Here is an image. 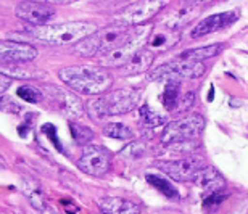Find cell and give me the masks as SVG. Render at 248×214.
<instances>
[{
  "instance_id": "cell-1",
  "label": "cell",
  "mask_w": 248,
  "mask_h": 214,
  "mask_svg": "<svg viewBox=\"0 0 248 214\" xmlns=\"http://www.w3.org/2000/svg\"><path fill=\"white\" fill-rule=\"evenodd\" d=\"M62 81L84 95H102L111 87V74L100 66H66L58 71Z\"/></svg>"
},
{
  "instance_id": "cell-2",
  "label": "cell",
  "mask_w": 248,
  "mask_h": 214,
  "mask_svg": "<svg viewBox=\"0 0 248 214\" xmlns=\"http://www.w3.org/2000/svg\"><path fill=\"white\" fill-rule=\"evenodd\" d=\"M137 89H120L105 95L87 102V113L93 119H103L107 116H118V114L129 113L136 108L139 102Z\"/></svg>"
},
{
  "instance_id": "cell-3",
  "label": "cell",
  "mask_w": 248,
  "mask_h": 214,
  "mask_svg": "<svg viewBox=\"0 0 248 214\" xmlns=\"http://www.w3.org/2000/svg\"><path fill=\"white\" fill-rule=\"evenodd\" d=\"M93 32H95V26L92 23L71 21V23L53 24V26L34 28L31 31V36L36 37L41 42L52 44V46H62V44H71V42L79 44Z\"/></svg>"
},
{
  "instance_id": "cell-4",
  "label": "cell",
  "mask_w": 248,
  "mask_h": 214,
  "mask_svg": "<svg viewBox=\"0 0 248 214\" xmlns=\"http://www.w3.org/2000/svg\"><path fill=\"white\" fill-rule=\"evenodd\" d=\"M131 37V34L127 32V28L123 24H113V26H107L103 29H98L84 41L76 44L74 52L81 57H93L98 52H111L123 46L127 39Z\"/></svg>"
},
{
  "instance_id": "cell-5",
  "label": "cell",
  "mask_w": 248,
  "mask_h": 214,
  "mask_svg": "<svg viewBox=\"0 0 248 214\" xmlns=\"http://www.w3.org/2000/svg\"><path fill=\"white\" fill-rule=\"evenodd\" d=\"M152 31H153L152 24L139 26L136 29V32L131 34V37H129L123 46H120L118 48H115V50L108 52L103 55V57L98 58V63H100L102 66H123V64H126L139 50H142L143 42L150 37Z\"/></svg>"
},
{
  "instance_id": "cell-6",
  "label": "cell",
  "mask_w": 248,
  "mask_h": 214,
  "mask_svg": "<svg viewBox=\"0 0 248 214\" xmlns=\"http://www.w3.org/2000/svg\"><path fill=\"white\" fill-rule=\"evenodd\" d=\"M205 127V119L200 114H187V116L170 122L161 132V145L195 140Z\"/></svg>"
},
{
  "instance_id": "cell-7",
  "label": "cell",
  "mask_w": 248,
  "mask_h": 214,
  "mask_svg": "<svg viewBox=\"0 0 248 214\" xmlns=\"http://www.w3.org/2000/svg\"><path fill=\"white\" fill-rule=\"evenodd\" d=\"M205 64L193 63V61H181L174 60L171 63H165L163 66L156 68L150 73L148 79L150 81H166V82H177L181 84L186 79H197L205 74Z\"/></svg>"
},
{
  "instance_id": "cell-8",
  "label": "cell",
  "mask_w": 248,
  "mask_h": 214,
  "mask_svg": "<svg viewBox=\"0 0 248 214\" xmlns=\"http://www.w3.org/2000/svg\"><path fill=\"white\" fill-rule=\"evenodd\" d=\"M166 2L161 0H143V2H136L127 5L126 8H123L120 13L115 16L116 24H123V26H140V24L147 23L148 19H152L155 15L163 10Z\"/></svg>"
},
{
  "instance_id": "cell-9",
  "label": "cell",
  "mask_w": 248,
  "mask_h": 214,
  "mask_svg": "<svg viewBox=\"0 0 248 214\" xmlns=\"http://www.w3.org/2000/svg\"><path fill=\"white\" fill-rule=\"evenodd\" d=\"M158 168L165 174H168L171 179H174V181L187 182V181H193L197 172L205 168V160L200 155H190L187 158H182V160L160 161L158 163Z\"/></svg>"
},
{
  "instance_id": "cell-10",
  "label": "cell",
  "mask_w": 248,
  "mask_h": 214,
  "mask_svg": "<svg viewBox=\"0 0 248 214\" xmlns=\"http://www.w3.org/2000/svg\"><path fill=\"white\" fill-rule=\"evenodd\" d=\"M111 166V156L105 148L97 145H87L84 147L82 155L78 160V168L82 172L89 174L93 177H102L103 174L108 172Z\"/></svg>"
},
{
  "instance_id": "cell-11",
  "label": "cell",
  "mask_w": 248,
  "mask_h": 214,
  "mask_svg": "<svg viewBox=\"0 0 248 214\" xmlns=\"http://www.w3.org/2000/svg\"><path fill=\"white\" fill-rule=\"evenodd\" d=\"M37 57V48L31 44L16 41H0V69L15 64L29 63Z\"/></svg>"
},
{
  "instance_id": "cell-12",
  "label": "cell",
  "mask_w": 248,
  "mask_h": 214,
  "mask_svg": "<svg viewBox=\"0 0 248 214\" xmlns=\"http://www.w3.org/2000/svg\"><path fill=\"white\" fill-rule=\"evenodd\" d=\"M15 15L23 21L41 28L42 24H46L53 18L55 10L44 2H19L16 5V10H15Z\"/></svg>"
},
{
  "instance_id": "cell-13",
  "label": "cell",
  "mask_w": 248,
  "mask_h": 214,
  "mask_svg": "<svg viewBox=\"0 0 248 214\" xmlns=\"http://www.w3.org/2000/svg\"><path fill=\"white\" fill-rule=\"evenodd\" d=\"M237 15L235 12H224V13H216V15H211V16H206L203 18L197 26H193L190 36L192 37H203V36H208L211 32H216L219 29H224L227 28L229 24H232L237 19Z\"/></svg>"
},
{
  "instance_id": "cell-14",
  "label": "cell",
  "mask_w": 248,
  "mask_h": 214,
  "mask_svg": "<svg viewBox=\"0 0 248 214\" xmlns=\"http://www.w3.org/2000/svg\"><path fill=\"white\" fill-rule=\"evenodd\" d=\"M193 181H195L197 185L200 187L206 195L216 193L226 187L224 177L221 176V172L217 171V169L211 168V166H205L202 171H198L197 176L193 177Z\"/></svg>"
},
{
  "instance_id": "cell-15",
  "label": "cell",
  "mask_w": 248,
  "mask_h": 214,
  "mask_svg": "<svg viewBox=\"0 0 248 214\" xmlns=\"http://www.w3.org/2000/svg\"><path fill=\"white\" fill-rule=\"evenodd\" d=\"M52 97H53V100L58 103L62 111L66 113L68 116H73V118L82 116V111H84L82 103L74 93L62 91V89H58V87H52Z\"/></svg>"
},
{
  "instance_id": "cell-16",
  "label": "cell",
  "mask_w": 248,
  "mask_h": 214,
  "mask_svg": "<svg viewBox=\"0 0 248 214\" xmlns=\"http://www.w3.org/2000/svg\"><path fill=\"white\" fill-rule=\"evenodd\" d=\"M98 208L103 214H140V208L136 203L118 197H105L98 201Z\"/></svg>"
},
{
  "instance_id": "cell-17",
  "label": "cell",
  "mask_w": 248,
  "mask_h": 214,
  "mask_svg": "<svg viewBox=\"0 0 248 214\" xmlns=\"http://www.w3.org/2000/svg\"><path fill=\"white\" fill-rule=\"evenodd\" d=\"M23 192L26 198L29 200V203L36 208L37 211L41 213H47L48 211V206H47V200H46V195H44L41 185L34 181L31 177H24L23 179Z\"/></svg>"
},
{
  "instance_id": "cell-18",
  "label": "cell",
  "mask_w": 248,
  "mask_h": 214,
  "mask_svg": "<svg viewBox=\"0 0 248 214\" xmlns=\"http://www.w3.org/2000/svg\"><path fill=\"white\" fill-rule=\"evenodd\" d=\"M153 60H155V53L152 50H139L129 61L124 64V73L126 74H140L148 71L152 66Z\"/></svg>"
},
{
  "instance_id": "cell-19",
  "label": "cell",
  "mask_w": 248,
  "mask_h": 214,
  "mask_svg": "<svg viewBox=\"0 0 248 214\" xmlns=\"http://www.w3.org/2000/svg\"><path fill=\"white\" fill-rule=\"evenodd\" d=\"M177 41H179V31L165 26L150 39L148 47L152 50H166V48H171L174 44H177Z\"/></svg>"
},
{
  "instance_id": "cell-20",
  "label": "cell",
  "mask_w": 248,
  "mask_h": 214,
  "mask_svg": "<svg viewBox=\"0 0 248 214\" xmlns=\"http://www.w3.org/2000/svg\"><path fill=\"white\" fill-rule=\"evenodd\" d=\"M222 46L221 44H213V46H205L200 48H192V50H186L182 52L177 60L181 61H193V63H202L203 60H208L211 57H215L221 52Z\"/></svg>"
},
{
  "instance_id": "cell-21",
  "label": "cell",
  "mask_w": 248,
  "mask_h": 214,
  "mask_svg": "<svg viewBox=\"0 0 248 214\" xmlns=\"http://www.w3.org/2000/svg\"><path fill=\"white\" fill-rule=\"evenodd\" d=\"M200 7V3H184L181 5V10L176 13H172V16L166 21V28H171V29H177L181 28V24H184L186 21H188L195 12Z\"/></svg>"
},
{
  "instance_id": "cell-22",
  "label": "cell",
  "mask_w": 248,
  "mask_h": 214,
  "mask_svg": "<svg viewBox=\"0 0 248 214\" xmlns=\"http://www.w3.org/2000/svg\"><path fill=\"white\" fill-rule=\"evenodd\" d=\"M181 100V92H179V84L177 82H166L165 92H163V105L168 111H174L177 109Z\"/></svg>"
},
{
  "instance_id": "cell-23",
  "label": "cell",
  "mask_w": 248,
  "mask_h": 214,
  "mask_svg": "<svg viewBox=\"0 0 248 214\" xmlns=\"http://www.w3.org/2000/svg\"><path fill=\"white\" fill-rule=\"evenodd\" d=\"M145 179H147L148 183H152V185L155 187L158 192H161L163 195H166L168 198H179L176 187L172 185L170 181H166V179L156 176V174H147Z\"/></svg>"
},
{
  "instance_id": "cell-24",
  "label": "cell",
  "mask_w": 248,
  "mask_h": 214,
  "mask_svg": "<svg viewBox=\"0 0 248 214\" xmlns=\"http://www.w3.org/2000/svg\"><path fill=\"white\" fill-rule=\"evenodd\" d=\"M103 134L110 138H118V140H129L134 137V132L127 126L121 122H110L103 127Z\"/></svg>"
},
{
  "instance_id": "cell-25",
  "label": "cell",
  "mask_w": 248,
  "mask_h": 214,
  "mask_svg": "<svg viewBox=\"0 0 248 214\" xmlns=\"http://www.w3.org/2000/svg\"><path fill=\"white\" fill-rule=\"evenodd\" d=\"M140 118L142 122L150 129H156L165 124V116H161L160 113H156L155 109L148 105H143L140 108Z\"/></svg>"
},
{
  "instance_id": "cell-26",
  "label": "cell",
  "mask_w": 248,
  "mask_h": 214,
  "mask_svg": "<svg viewBox=\"0 0 248 214\" xmlns=\"http://www.w3.org/2000/svg\"><path fill=\"white\" fill-rule=\"evenodd\" d=\"M69 131H71L73 138L76 140V143L79 145H84V143L91 142L93 138V132L86 126H81V124L76 122H69Z\"/></svg>"
},
{
  "instance_id": "cell-27",
  "label": "cell",
  "mask_w": 248,
  "mask_h": 214,
  "mask_svg": "<svg viewBox=\"0 0 248 214\" xmlns=\"http://www.w3.org/2000/svg\"><path fill=\"white\" fill-rule=\"evenodd\" d=\"M16 93L19 98H23V100L28 103H39L42 100V92L31 86H21L16 91Z\"/></svg>"
},
{
  "instance_id": "cell-28",
  "label": "cell",
  "mask_w": 248,
  "mask_h": 214,
  "mask_svg": "<svg viewBox=\"0 0 248 214\" xmlns=\"http://www.w3.org/2000/svg\"><path fill=\"white\" fill-rule=\"evenodd\" d=\"M0 109L5 113H13L15 114V113L21 111V107H19L15 100H12L10 97H3L2 100H0Z\"/></svg>"
},
{
  "instance_id": "cell-29",
  "label": "cell",
  "mask_w": 248,
  "mask_h": 214,
  "mask_svg": "<svg viewBox=\"0 0 248 214\" xmlns=\"http://www.w3.org/2000/svg\"><path fill=\"white\" fill-rule=\"evenodd\" d=\"M193 102H195V95H193V92L184 93V95H181L179 105H177L176 111H186V109H188V108L193 105Z\"/></svg>"
},
{
  "instance_id": "cell-30",
  "label": "cell",
  "mask_w": 248,
  "mask_h": 214,
  "mask_svg": "<svg viewBox=\"0 0 248 214\" xmlns=\"http://www.w3.org/2000/svg\"><path fill=\"white\" fill-rule=\"evenodd\" d=\"M226 195L221 192H216V193H211V195H208L205 198V201H203V205L208 206V208H213V206H219L221 201L224 200Z\"/></svg>"
},
{
  "instance_id": "cell-31",
  "label": "cell",
  "mask_w": 248,
  "mask_h": 214,
  "mask_svg": "<svg viewBox=\"0 0 248 214\" xmlns=\"http://www.w3.org/2000/svg\"><path fill=\"white\" fill-rule=\"evenodd\" d=\"M42 131L47 134L48 136V138H52V143L55 145L58 150H62V145H60V140L57 138V136H55V127L52 126V124H46V126L42 127Z\"/></svg>"
},
{
  "instance_id": "cell-32",
  "label": "cell",
  "mask_w": 248,
  "mask_h": 214,
  "mask_svg": "<svg viewBox=\"0 0 248 214\" xmlns=\"http://www.w3.org/2000/svg\"><path fill=\"white\" fill-rule=\"evenodd\" d=\"M10 86H12V77H8L0 73V93H3Z\"/></svg>"
},
{
  "instance_id": "cell-33",
  "label": "cell",
  "mask_w": 248,
  "mask_h": 214,
  "mask_svg": "<svg viewBox=\"0 0 248 214\" xmlns=\"http://www.w3.org/2000/svg\"><path fill=\"white\" fill-rule=\"evenodd\" d=\"M0 168H7V163H5V160H3V156L0 155Z\"/></svg>"
}]
</instances>
